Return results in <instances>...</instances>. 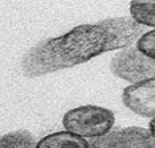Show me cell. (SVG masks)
<instances>
[{"label": "cell", "mask_w": 155, "mask_h": 148, "mask_svg": "<svg viewBox=\"0 0 155 148\" xmlns=\"http://www.w3.org/2000/svg\"><path fill=\"white\" fill-rule=\"evenodd\" d=\"M137 48L143 54L149 56L150 58L155 60V29L146 31L135 42Z\"/></svg>", "instance_id": "cell-9"}, {"label": "cell", "mask_w": 155, "mask_h": 148, "mask_svg": "<svg viewBox=\"0 0 155 148\" xmlns=\"http://www.w3.org/2000/svg\"><path fill=\"white\" fill-rule=\"evenodd\" d=\"M130 16L139 25L155 29V2L130 3Z\"/></svg>", "instance_id": "cell-7"}, {"label": "cell", "mask_w": 155, "mask_h": 148, "mask_svg": "<svg viewBox=\"0 0 155 148\" xmlns=\"http://www.w3.org/2000/svg\"><path fill=\"white\" fill-rule=\"evenodd\" d=\"M114 122L115 116L113 111L91 105L72 108L62 118L65 131L82 139H101L113 131Z\"/></svg>", "instance_id": "cell-2"}, {"label": "cell", "mask_w": 155, "mask_h": 148, "mask_svg": "<svg viewBox=\"0 0 155 148\" xmlns=\"http://www.w3.org/2000/svg\"><path fill=\"white\" fill-rule=\"evenodd\" d=\"M150 131V134L155 137V118L154 119H151L150 123H149V128H147Z\"/></svg>", "instance_id": "cell-10"}, {"label": "cell", "mask_w": 155, "mask_h": 148, "mask_svg": "<svg viewBox=\"0 0 155 148\" xmlns=\"http://www.w3.org/2000/svg\"><path fill=\"white\" fill-rule=\"evenodd\" d=\"M35 148H89V143L68 131H58L37 140Z\"/></svg>", "instance_id": "cell-6"}, {"label": "cell", "mask_w": 155, "mask_h": 148, "mask_svg": "<svg viewBox=\"0 0 155 148\" xmlns=\"http://www.w3.org/2000/svg\"><path fill=\"white\" fill-rule=\"evenodd\" d=\"M96 148H155V137L147 128L126 127L101 137Z\"/></svg>", "instance_id": "cell-4"}, {"label": "cell", "mask_w": 155, "mask_h": 148, "mask_svg": "<svg viewBox=\"0 0 155 148\" xmlns=\"http://www.w3.org/2000/svg\"><path fill=\"white\" fill-rule=\"evenodd\" d=\"M36 144V137L28 130H17L0 136V148H35Z\"/></svg>", "instance_id": "cell-8"}, {"label": "cell", "mask_w": 155, "mask_h": 148, "mask_svg": "<svg viewBox=\"0 0 155 148\" xmlns=\"http://www.w3.org/2000/svg\"><path fill=\"white\" fill-rule=\"evenodd\" d=\"M110 70L115 77L135 85L155 78V60L143 54L134 44L113 56Z\"/></svg>", "instance_id": "cell-3"}, {"label": "cell", "mask_w": 155, "mask_h": 148, "mask_svg": "<svg viewBox=\"0 0 155 148\" xmlns=\"http://www.w3.org/2000/svg\"><path fill=\"white\" fill-rule=\"evenodd\" d=\"M144 27L131 17H115L96 24H81L58 37L37 44L21 61L23 72L37 77L85 63L105 52L134 45Z\"/></svg>", "instance_id": "cell-1"}, {"label": "cell", "mask_w": 155, "mask_h": 148, "mask_svg": "<svg viewBox=\"0 0 155 148\" xmlns=\"http://www.w3.org/2000/svg\"><path fill=\"white\" fill-rule=\"evenodd\" d=\"M122 102L134 114L155 118V78L131 85L122 94Z\"/></svg>", "instance_id": "cell-5"}]
</instances>
